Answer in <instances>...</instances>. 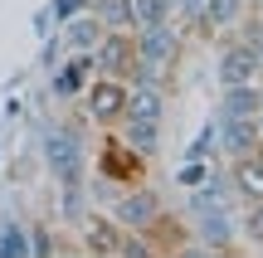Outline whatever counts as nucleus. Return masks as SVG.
I'll use <instances>...</instances> for the list:
<instances>
[{"label":"nucleus","instance_id":"f257e3e1","mask_svg":"<svg viewBox=\"0 0 263 258\" xmlns=\"http://www.w3.org/2000/svg\"><path fill=\"white\" fill-rule=\"evenodd\" d=\"M146 156L132 151V146L117 136V127H103V142H98V181L103 185H117V190H127V185H141L146 181Z\"/></svg>","mask_w":263,"mask_h":258},{"label":"nucleus","instance_id":"f03ea898","mask_svg":"<svg viewBox=\"0 0 263 258\" xmlns=\"http://www.w3.org/2000/svg\"><path fill=\"white\" fill-rule=\"evenodd\" d=\"M224 185L210 175V181H200V190H195V224H200V239L210 244L215 253H234V224H229V210H224Z\"/></svg>","mask_w":263,"mask_h":258},{"label":"nucleus","instance_id":"7ed1b4c3","mask_svg":"<svg viewBox=\"0 0 263 258\" xmlns=\"http://www.w3.org/2000/svg\"><path fill=\"white\" fill-rule=\"evenodd\" d=\"M127 78H112V73H103V78H93V83L83 88V107H88V117H93L98 127H117L122 122V112H127Z\"/></svg>","mask_w":263,"mask_h":258},{"label":"nucleus","instance_id":"20e7f679","mask_svg":"<svg viewBox=\"0 0 263 258\" xmlns=\"http://www.w3.org/2000/svg\"><path fill=\"white\" fill-rule=\"evenodd\" d=\"M93 64H98V73H112V78L132 83V73H137V34L132 29H103L98 49H93Z\"/></svg>","mask_w":263,"mask_h":258},{"label":"nucleus","instance_id":"39448f33","mask_svg":"<svg viewBox=\"0 0 263 258\" xmlns=\"http://www.w3.org/2000/svg\"><path fill=\"white\" fill-rule=\"evenodd\" d=\"M141 244H146V253H185L190 249V224L180 220V214H171L166 205H161L156 214H151L146 229H137Z\"/></svg>","mask_w":263,"mask_h":258},{"label":"nucleus","instance_id":"423d86ee","mask_svg":"<svg viewBox=\"0 0 263 258\" xmlns=\"http://www.w3.org/2000/svg\"><path fill=\"white\" fill-rule=\"evenodd\" d=\"M215 73H219V88H234V83H254L258 78V54L249 49V39H224L219 44V64H215Z\"/></svg>","mask_w":263,"mask_h":258},{"label":"nucleus","instance_id":"0eeeda50","mask_svg":"<svg viewBox=\"0 0 263 258\" xmlns=\"http://www.w3.org/2000/svg\"><path fill=\"white\" fill-rule=\"evenodd\" d=\"M156 210H161V195L151 190L146 181H141V185H127V190L117 195L112 220L122 224V229H132V234H137V229H146V224H151V214H156Z\"/></svg>","mask_w":263,"mask_h":258},{"label":"nucleus","instance_id":"6e6552de","mask_svg":"<svg viewBox=\"0 0 263 258\" xmlns=\"http://www.w3.org/2000/svg\"><path fill=\"white\" fill-rule=\"evenodd\" d=\"M44 156H49V166H54V175L73 190V181H78V166H83V151H78V136L68 132V127H49L44 132Z\"/></svg>","mask_w":263,"mask_h":258},{"label":"nucleus","instance_id":"1a4fd4ad","mask_svg":"<svg viewBox=\"0 0 263 258\" xmlns=\"http://www.w3.org/2000/svg\"><path fill=\"white\" fill-rule=\"evenodd\" d=\"M263 127L258 117H219V142H224V156L234 161V156H254Z\"/></svg>","mask_w":263,"mask_h":258},{"label":"nucleus","instance_id":"9d476101","mask_svg":"<svg viewBox=\"0 0 263 258\" xmlns=\"http://www.w3.org/2000/svg\"><path fill=\"white\" fill-rule=\"evenodd\" d=\"M127 234L132 229H122L117 220H88V229H83V249L88 253H127Z\"/></svg>","mask_w":263,"mask_h":258},{"label":"nucleus","instance_id":"9b49d317","mask_svg":"<svg viewBox=\"0 0 263 258\" xmlns=\"http://www.w3.org/2000/svg\"><path fill=\"white\" fill-rule=\"evenodd\" d=\"M117 136H122L132 151H141L146 161L161 151V122H151V117H122L117 122Z\"/></svg>","mask_w":263,"mask_h":258},{"label":"nucleus","instance_id":"f8f14e48","mask_svg":"<svg viewBox=\"0 0 263 258\" xmlns=\"http://www.w3.org/2000/svg\"><path fill=\"white\" fill-rule=\"evenodd\" d=\"M229 185H234L239 200H263V161L258 156H234L229 161Z\"/></svg>","mask_w":263,"mask_h":258},{"label":"nucleus","instance_id":"ddd939ff","mask_svg":"<svg viewBox=\"0 0 263 258\" xmlns=\"http://www.w3.org/2000/svg\"><path fill=\"white\" fill-rule=\"evenodd\" d=\"M258 107H263V88H258V78H254V83H234V88H224V97H219V117H258Z\"/></svg>","mask_w":263,"mask_h":258},{"label":"nucleus","instance_id":"4468645a","mask_svg":"<svg viewBox=\"0 0 263 258\" xmlns=\"http://www.w3.org/2000/svg\"><path fill=\"white\" fill-rule=\"evenodd\" d=\"M93 15L103 29H137L132 19V0H93Z\"/></svg>","mask_w":263,"mask_h":258},{"label":"nucleus","instance_id":"2eb2a0df","mask_svg":"<svg viewBox=\"0 0 263 258\" xmlns=\"http://www.w3.org/2000/svg\"><path fill=\"white\" fill-rule=\"evenodd\" d=\"M205 10H210V25H215V29H229V25L244 19L249 0H205Z\"/></svg>","mask_w":263,"mask_h":258},{"label":"nucleus","instance_id":"dca6fc26","mask_svg":"<svg viewBox=\"0 0 263 258\" xmlns=\"http://www.w3.org/2000/svg\"><path fill=\"white\" fill-rule=\"evenodd\" d=\"M171 10H176V0H132V19H137V29L171 19Z\"/></svg>","mask_w":263,"mask_h":258},{"label":"nucleus","instance_id":"f3484780","mask_svg":"<svg viewBox=\"0 0 263 258\" xmlns=\"http://www.w3.org/2000/svg\"><path fill=\"white\" fill-rule=\"evenodd\" d=\"M176 10L190 19V29H195L200 39H215V34H219V29L210 25V10H205V0H176Z\"/></svg>","mask_w":263,"mask_h":258},{"label":"nucleus","instance_id":"a211bd4d","mask_svg":"<svg viewBox=\"0 0 263 258\" xmlns=\"http://www.w3.org/2000/svg\"><path fill=\"white\" fill-rule=\"evenodd\" d=\"M239 229H244L249 249L263 253V200H249V205H244V220H239Z\"/></svg>","mask_w":263,"mask_h":258},{"label":"nucleus","instance_id":"6ab92c4d","mask_svg":"<svg viewBox=\"0 0 263 258\" xmlns=\"http://www.w3.org/2000/svg\"><path fill=\"white\" fill-rule=\"evenodd\" d=\"M239 39H249V49L258 54V78H263V15H258V10H254V15L244 10V19H239Z\"/></svg>","mask_w":263,"mask_h":258},{"label":"nucleus","instance_id":"aec40b11","mask_svg":"<svg viewBox=\"0 0 263 258\" xmlns=\"http://www.w3.org/2000/svg\"><path fill=\"white\" fill-rule=\"evenodd\" d=\"M93 68V58H73V64L64 68V78H59V93H78L83 88V73Z\"/></svg>","mask_w":263,"mask_h":258},{"label":"nucleus","instance_id":"412c9836","mask_svg":"<svg viewBox=\"0 0 263 258\" xmlns=\"http://www.w3.org/2000/svg\"><path fill=\"white\" fill-rule=\"evenodd\" d=\"M98 34H103V25H98V15H93V19H78V25H73V44H93Z\"/></svg>","mask_w":263,"mask_h":258},{"label":"nucleus","instance_id":"4be33fe9","mask_svg":"<svg viewBox=\"0 0 263 258\" xmlns=\"http://www.w3.org/2000/svg\"><path fill=\"white\" fill-rule=\"evenodd\" d=\"M205 181V171H200V166H185V171H180V185H200Z\"/></svg>","mask_w":263,"mask_h":258},{"label":"nucleus","instance_id":"5701e85b","mask_svg":"<svg viewBox=\"0 0 263 258\" xmlns=\"http://www.w3.org/2000/svg\"><path fill=\"white\" fill-rule=\"evenodd\" d=\"M254 156H258V161H263V136H258V146H254Z\"/></svg>","mask_w":263,"mask_h":258},{"label":"nucleus","instance_id":"b1692460","mask_svg":"<svg viewBox=\"0 0 263 258\" xmlns=\"http://www.w3.org/2000/svg\"><path fill=\"white\" fill-rule=\"evenodd\" d=\"M249 5H254V10H258V15H263V0H249Z\"/></svg>","mask_w":263,"mask_h":258}]
</instances>
